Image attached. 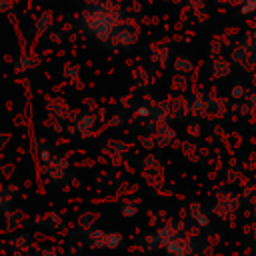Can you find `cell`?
Masks as SVG:
<instances>
[{"mask_svg":"<svg viewBox=\"0 0 256 256\" xmlns=\"http://www.w3.org/2000/svg\"><path fill=\"white\" fill-rule=\"evenodd\" d=\"M256 10V0H242V12H254Z\"/></svg>","mask_w":256,"mask_h":256,"instance_id":"6da1fadb","label":"cell"}]
</instances>
